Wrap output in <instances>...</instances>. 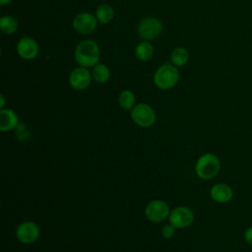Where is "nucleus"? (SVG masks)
Returning <instances> with one entry per match:
<instances>
[{
  "label": "nucleus",
  "instance_id": "nucleus-1",
  "mask_svg": "<svg viewBox=\"0 0 252 252\" xmlns=\"http://www.w3.org/2000/svg\"><path fill=\"white\" fill-rule=\"evenodd\" d=\"M74 57L76 62L82 67H94L99 61L100 50L95 41L85 39L77 44Z\"/></svg>",
  "mask_w": 252,
  "mask_h": 252
},
{
  "label": "nucleus",
  "instance_id": "nucleus-2",
  "mask_svg": "<svg viewBox=\"0 0 252 252\" xmlns=\"http://www.w3.org/2000/svg\"><path fill=\"white\" fill-rule=\"evenodd\" d=\"M220 169V160L219 157L213 153L202 155L196 161L195 172L197 176L203 180H211L216 177Z\"/></svg>",
  "mask_w": 252,
  "mask_h": 252
},
{
  "label": "nucleus",
  "instance_id": "nucleus-3",
  "mask_svg": "<svg viewBox=\"0 0 252 252\" xmlns=\"http://www.w3.org/2000/svg\"><path fill=\"white\" fill-rule=\"evenodd\" d=\"M179 80L177 67L171 62H165L155 72L154 84L160 90H169L175 87Z\"/></svg>",
  "mask_w": 252,
  "mask_h": 252
},
{
  "label": "nucleus",
  "instance_id": "nucleus-4",
  "mask_svg": "<svg viewBox=\"0 0 252 252\" xmlns=\"http://www.w3.org/2000/svg\"><path fill=\"white\" fill-rule=\"evenodd\" d=\"M131 119L140 127H151L156 122V112L152 106L147 103L136 104L130 113Z\"/></svg>",
  "mask_w": 252,
  "mask_h": 252
},
{
  "label": "nucleus",
  "instance_id": "nucleus-5",
  "mask_svg": "<svg viewBox=\"0 0 252 252\" xmlns=\"http://www.w3.org/2000/svg\"><path fill=\"white\" fill-rule=\"evenodd\" d=\"M163 30V25L161 21L154 17H147L142 19L137 27V32L140 37L151 40L157 38Z\"/></svg>",
  "mask_w": 252,
  "mask_h": 252
},
{
  "label": "nucleus",
  "instance_id": "nucleus-6",
  "mask_svg": "<svg viewBox=\"0 0 252 252\" xmlns=\"http://www.w3.org/2000/svg\"><path fill=\"white\" fill-rule=\"evenodd\" d=\"M168 220L175 228H186L194 221V213L188 207L179 206L169 213Z\"/></svg>",
  "mask_w": 252,
  "mask_h": 252
},
{
  "label": "nucleus",
  "instance_id": "nucleus-7",
  "mask_svg": "<svg viewBox=\"0 0 252 252\" xmlns=\"http://www.w3.org/2000/svg\"><path fill=\"white\" fill-rule=\"evenodd\" d=\"M40 235L39 226L31 220L21 222L16 228V236L20 242L32 244L35 242Z\"/></svg>",
  "mask_w": 252,
  "mask_h": 252
},
{
  "label": "nucleus",
  "instance_id": "nucleus-8",
  "mask_svg": "<svg viewBox=\"0 0 252 252\" xmlns=\"http://www.w3.org/2000/svg\"><path fill=\"white\" fill-rule=\"evenodd\" d=\"M97 19L91 13L82 12L75 16L73 20L74 30L81 34H90L94 32L97 27Z\"/></svg>",
  "mask_w": 252,
  "mask_h": 252
},
{
  "label": "nucleus",
  "instance_id": "nucleus-9",
  "mask_svg": "<svg viewBox=\"0 0 252 252\" xmlns=\"http://www.w3.org/2000/svg\"><path fill=\"white\" fill-rule=\"evenodd\" d=\"M169 207L162 200H154L150 202L146 209L145 215L147 219L153 222H160L169 216Z\"/></svg>",
  "mask_w": 252,
  "mask_h": 252
},
{
  "label": "nucleus",
  "instance_id": "nucleus-10",
  "mask_svg": "<svg viewBox=\"0 0 252 252\" xmlns=\"http://www.w3.org/2000/svg\"><path fill=\"white\" fill-rule=\"evenodd\" d=\"M92 78V73L86 67H77L69 75V84L74 90L83 91L90 86Z\"/></svg>",
  "mask_w": 252,
  "mask_h": 252
},
{
  "label": "nucleus",
  "instance_id": "nucleus-11",
  "mask_svg": "<svg viewBox=\"0 0 252 252\" xmlns=\"http://www.w3.org/2000/svg\"><path fill=\"white\" fill-rule=\"evenodd\" d=\"M17 52L25 60L34 59L39 52L38 43L30 36H24L17 43Z\"/></svg>",
  "mask_w": 252,
  "mask_h": 252
},
{
  "label": "nucleus",
  "instance_id": "nucleus-12",
  "mask_svg": "<svg viewBox=\"0 0 252 252\" xmlns=\"http://www.w3.org/2000/svg\"><path fill=\"white\" fill-rule=\"evenodd\" d=\"M210 196L216 203L225 204L228 203L233 197L232 188L226 183H217L210 189Z\"/></svg>",
  "mask_w": 252,
  "mask_h": 252
},
{
  "label": "nucleus",
  "instance_id": "nucleus-13",
  "mask_svg": "<svg viewBox=\"0 0 252 252\" xmlns=\"http://www.w3.org/2000/svg\"><path fill=\"white\" fill-rule=\"evenodd\" d=\"M19 124V117L14 110L9 108H2L0 110V130L2 132L14 130Z\"/></svg>",
  "mask_w": 252,
  "mask_h": 252
},
{
  "label": "nucleus",
  "instance_id": "nucleus-14",
  "mask_svg": "<svg viewBox=\"0 0 252 252\" xmlns=\"http://www.w3.org/2000/svg\"><path fill=\"white\" fill-rule=\"evenodd\" d=\"M154 54V47L150 40H144L138 43L135 48V56L141 62L149 61Z\"/></svg>",
  "mask_w": 252,
  "mask_h": 252
},
{
  "label": "nucleus",
  "instance_id": "nucleus-15",
  "mask_svg": "<svg viewBox=\"0 0 252 252\" xmlns=\"http://www.w3.org/2000/svg\"><path fill=\"white\" fill-rule=\"evenodd\" d=\"M189 59V53L184 47H176L170 53V62L176 66H184Z\"/></svg>",
  "mask_w": 252,
  "mask_h": 252
},
{
  "label": "nucleus",
  "instance_id": "nucleus-16",
  "mask_svg": "<svg viewBox=\"0 0 252 252\" xmlns=\"http://www.w3.org/2000/svg\"><path fill=\"white\" fill-rule=\"evenodd\" d=\"M92 76L95 82L99 84H103L109 80L110 71L106 65L102 63H97L92 71Z\"/></svg>",
  "mask_w": 252,
  "mask_h": 252
},
{
  "label": "nucleus",
  "instance_id": "nucleus-17",
  "mask_svg": "<svg viewBox=\"0 0 252 252\" xmlns=\"http://www.w3.org/2000/svg\"><path fill=\"white\" fill-rule=\"evenodd\" d=\"M114 16L113 9L108 4H101L97 7L95 11V17L97 21L101 24H107L109 23Z\"/></svg>",
  "mask_w": 252,
  "mask_h": 252
},
{
  "label": "nucleus",
  "instance_id": "nucleus-18",
  "mask_svg": "<svg viewBox=\"0 0 252 252\" xmlns=\"http://www.w3.org/2000/svg\"><path fill=\"white\" fill-rule=\"evenodd\" d=\"M135 94L130 90H124L118 95V103L124 110L132 109L135 106Z\"/></svg>",
  "mask_w": 252,
  "mask_h": 252
},
{
  "label": "nucleus",
  "instance_id": "nucleus-19",
  "mask_svg": "<svg viewBox=\"0 0 252 252\" xmlns=\"http://www.w3.org/2000/svg\"><path fill=\"white\" fill-rule=\"evenodd\" d=\"M0 29L6 34H12L18 30V21L10 15L3 16L0 19Z\"/></svg>",
  "mask_w": 252,
  "mask_h": 252
},
{
  "label": "nucleus",
  "instance_id": "nucleus-20",
  "mask_svg": "<svg viewBox=\"0 0 252 252\" xmlns=\"http://www.w3.org/2000/svg\"><path fill=\"white\" fill-rule=\"evenodd\" d=\"M175 234V227L173 225H171L170 223L169 224H165L162 226L161 228V235L166 238V239H169L171 237H173Z\"/></svg>",
  "mask_w": 252,
  "mask_h": 252
},
{
  "label": "nucleus",
  "instance_id": "nucleus-21",
  "mask_svg": "<svg viewBox=\"0 0 252 252\" xmlns=\"http://www.w3.org/2000/svg\"><path fill=\"white\" fill-rule=\"evenodd\" d=\"M243 238L245 240V242L252 246V226H248L245 230H244V233H243Z\"/></svg>",
  "mask_w": 252,
  "mask_h": 252
},
{
  "label": "nucleus",
  "instance_id": "nucleus-22",
  "mask_svg": "<svg viewBox=\"0 0 252 252\" xmlns=\"http://www.w3.org/2000/svg\"><path fill=\"white\" fill-rule=\"evenodd\" d=\"M0 100H1V103H0V108H4V105H5V98H4V95L1 94L0 95Z\"/></svg>",
  "mask_w": 252,
  "mask_h": 252
},
{
  "label": "nucleus",
  "instance_id": "nucleus-23",
  "mask_svg": "<svg viewBox=\"0 0 252 252\" xmlns=\"http://www.w3.org/2000/svg\"><path fill=\"white\" fill-rule=\"evenodd\" d=\"M11 1H12V0H0V4H1L2 6H4V5L9 4Z\"/></svg>",
  "mask_w": 252,
  "mask_h": 252
}]
</instances>
